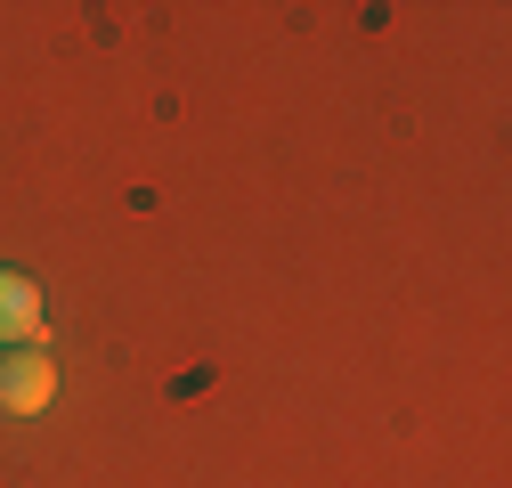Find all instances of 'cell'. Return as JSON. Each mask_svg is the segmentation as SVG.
<instances>
[{"label": "cell", "mask_w": 512, "mask_h": 488, "mask_svg": "<svg viewBox=\"0 0 512 488\" xmlns=\"http://www.w3.org/2000/svg\"><path fill=\"white\" fill-rule=\"evenodd\" d=\"M57 399V358L41 342H9L0 350V407L9 415H41Z\"/></svg>", "instance_id": "1"}, {"label": "cell", "mask_w": 512, "mask_h": 488, "mask_svg": "<svg viewBox=\"0 0 512 488\" xmlns=\"http://www.w3.org/2000/svg\"><path fill=\"white\" fill-rule=\"evenodd\" d=\"M41 334V285L25 269H0V350Z\"/></svg>", "instance_id": "2"}]
</instances>
